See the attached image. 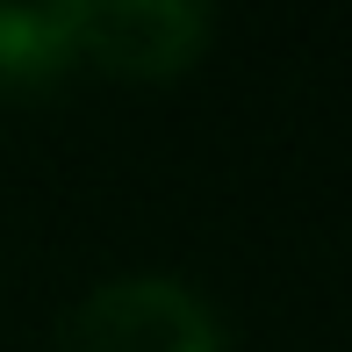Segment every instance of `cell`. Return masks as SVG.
<instances>
[{
    "instance_id": "cell-2",
    "label": "cell",
    "mask_w": 352,
    "mask_h": 352,
    "mask_svg": "<svg viewBox=\"0 0 352 352\" xmlns=\"http://www.w3.org/2000/svg\"><path fill=\"white\" fill-rule=\"evenodd\" d=\"M51 352H223V324L187 280L130 274L79 295Z\"/></svg>"
},
{
    "instance_id": "cell-3",
    "label": "cell",
    "mask_w": 352,
    "mask_h": 352,
    "mask_svg": "<svg viewBox=\"0 0 352 352\" xmlns=\"http://www.w3.org/2000/svg\"><path fill=\"white\" fill-rule=\"evenodd\" d=\"M65 65H72V43L51 22V8L0 0V94H43L65 79Z\"/></svg>"
},
{
    "instance_id": "cell-1",
    "label": "cell",
    "mask_w": 352,
    "mask_h": 352,
    "mask_svg": "<svg viewBox=\"0 0 352 352\" xmlns=\"http://www.w3.org/2000/svg\"><path fill=\"white\" fill-rule=\"evenodd\" d=\"M72 58L122 79H173L209 51L216 0H51Z\"/></svg>"
}]
</instances>
